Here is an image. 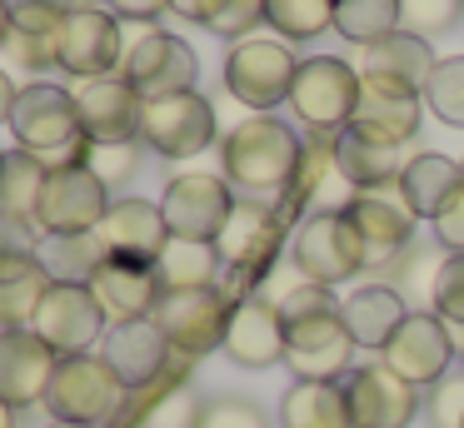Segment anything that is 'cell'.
Returning <instances> with one entry per match:
<instances>
[{"mask_svg":"<svg viewBox=\"0 0 464 428\" xmlns=\"http://www.w3.org/2000/svg\"><path fill=\"white\" fill-rule=\"evenodd\" d=\"M220 165H225V179L240 185L245 195H280V189L290 195L304 165V145L285 119L250 115L225 135Z\"/></svg>","mask_w":464,"mask_h":428,"instance_id":"cell-1","label":"cell"},{"mask_svg":"<svg viewBox=\"0 0 464 428\" xmlns=\"http://www.w3.org/2000/svg\"><path fill=\"white\" fill-rule=\"evenodd\" d=\"M11 135H15V149H31L45 169L85 165V149H91L81 115H75V95L61 85H45V80H35L15 95Z\"/></svg>","mask_w":464,"mask_h":428,"instance_id":"cell-2","label":"cell"},{"mask_svg":"<svg viewBox=\"0 0 464 428\" xmlns=\"http://www.w3.org/2000/svg\"><path fill=\"white\" fill-rule=\"evenodd\" d=\"M125 394H130V388L115 378V368L105 364L101 354H71V358H61V368H55L45 408H51L55 423L101 428V423H111V418L121 414Z\"/></svg>","mask_w":464,"mask_h":428,"instance_id":"cell-3","label":"cell"},{"mask_svg":"<svg viewBox=\"0 0 464 428\" xmlns=\"http://www.w3.org/2000/svg\"><path fill=\"white\" fill-rule=\"evenodd\" d=\"M354 105H360V70L350 60L334 55L300 60L290 85V109L300 125H310L314 135H340V129H350Z\"/></svg>","mask_w":464,"mask_h":428,"instance_id":"cell-4","label":"cell"},{"mask_svg":"<svg viewBox=\"0 0 464 428\" xmlns=\"http://www.w3.org/2000/svg\"><path fill=\"white\" fill-rule=\"evenodd\" d=\"M295 70H300V60L290 55V45H285V40L250 35V40H235L230 55H225V90H230L245 109L270 115L275 105H285V100H290Z\"/></svg>","mask_w":464,"mask_h":428,"instance_id":"cell-5","label":"cell"},{"mask_svg":"<svg viewBox=\"0 0 464 428\" xmlns=\"http://www.w3.org/2000/svg\"><path fill=\"white\" fill-rule=\"evenodd\" d=\"M125 60V30L115 10L101 5H75L65 15V25L55 30V70L75 80H101V75H121Z\"/></svg>","mask_w":464,"mask_h":428,"instance_id":"cell-6","label":"cell"},{"mask_svg":"<svg viewBox=\"0 0 464 428\" xmlns=\"http://www.w3.org/2000/svg\"><path fill=\"white\" fill-rule=\"evenodd\" d=\"M230 294L220 284L210 289H165L160 304H155V324L170 338L175 354H210V348H225V328H230Z\"/></svg>","mask_w":464,"mask_h":428,"instance_id":"cell-7","label":"cell"},{"mask_svg":"<svg viewBox=\"0 0 464 428\" xmlns=\"http://www.w3.org/2000/svg\"><path fill=\"white\" fill-rule=\"evenodd\" d=\"M295 269H300L310 284H344L364 269V239L350 224L344 209H320L300 224L295 234Z\"/></svg>","mask_w":464,"mask_h":428,"instance_id":"cell-8","label":"cell"},{"mask_svg":"<svg viewBox=\"0 0 464 428\" xmlns=\"http://www.w3.org/2000/svg\"><path fill=\"white\" fill-rule=\"evenodd\" d=\"M285 364L295 368V378L340 384L354 368V338H350V328H344L340 309L285 319Z\"/></svg>","mask_w":464,"mask_h":428,"instance_id":"cell-9","label":"cell"},{"mask_svg":"<svg viewBox=\"0 0 464 428\" xmlns=\"http://www.w3.org/2000/svg\"><path fill=\"white\" fill-rule=\"evenodd\" d=\"M121 75L130 80L145 100L185 95V90H195L200 60H195V50L185 45L180 35H170V30H160V25H145L135 40H125Z\"/></svg>","mask_w":464,"mask_h":428,"instance_id":"cell-10","label":"cell"},{"mask_svg":"<svg viewBox=\"0 0 464 428\" xmlns=\"http://www.w3.org/2000/svg\"><path fill=\"white\" fill-rule=\"evenodd\" d=\"M210 139H215V105L200 90L145 100V119H140L145 149H155L165 159H190L200 149H210Z\"/></svg>","mask_w":464,"mask_h":428,"instance_id":"cell-11","label":"cell"},{"mask_svg":"<svg viewBox=\"0 0 464 428\" xmlns=\"http://www.w3.org/2000/svg\"><path fill=\"white\" fill-rule=\"evenodd\" d=\"M111 189L91 175V165H61L45 175V195L35 209L41 234H95V224L111 209Z\"/></svg>","mask_w":464,"mask_h":428,"instance_id":"cell-12","label":"cell"},{"mask_svg":"<svg viewBox=\"0 0 464 428\" xmlns=\"http://www.w3.org/2000/svg\"><path fill=\"white\" fill-rule=\"evenodd\" d=\"M344 404H350V428H410L424 414V394L384 364L350 368Z\"/></svg>","mask_w":464,"mask_h":428,"instance_id":"cell-13","label":"cell"},{"mask_svg":"<svg viewBox=\"0 0 464 428\" xmlns=\"http://www.w3.org/2000/svg\"><path fill=\"white\" fill-rule=\"evenodd\" d=\"M454 358H459V354H454L450 324H444L434 309H410V319L400 324V334L384 344L380 364L394 368L404 384L430 388V384H440V378L454 368Z\"/></svg>","mask_w":464,"mask_h":428,"instance_id":"cell-14","label":"cell"},{"mask_svg":"<svg viewBox=\"0 0 464 428\" xmlns=\"http://www.w3.org/2000/svg\"><path fill=\"white\" fill-rule=\"evenodd\" d=\"M75 95V115L91 145H130L140 139V119H145V95L130 85L125 75H101V80H81Z\"/></svg>","mask_w":464,"mask_h":428,"instance_id":"cell-15","label":"cell"},{"mask_svg":"<svg viewBox=\"0 0 464 428\" xmlns=\"http://www.w3.org/2000/svg\"><path fill=\"white\" fill-rule=\"evenodd\" d=\"M235 209V195H230V179L220 175H175L160 195V214L170 224L175 239H220L225 219Z\"/></svg>","mask_w":464,"mask_h":428,"instance_id":"cell-16","label":"cell"},{"mask_svg":"<svg viewBox=\"0 0 464 428\" xmlns=\"http://www.w3.org/2000/svg\"><path fill=\"white\" fill-rule=\"evenodd\" d=\"M61 354L35 328H0V398L11 408H35L51 394Z\"/></svg>","mask_w":464,"mask_h":428,"instance_id":"cell-17","label":"cell"},{"mask_svg":"<svg viewBox=\"0 0 464 428\" xmlns=\"http://www.w3.org/2000/svg\"><path fill=\"white\" fill-rule=\"evenodd\" d=\"M31 328L61 358H71V354H91V344L105 334V314L95 304L91 284H51V294L41 299V314H35Z\"/></svg>","mask_w":464,"mask_h":428,"instance_id":"cell-18","label":"cell"},{"mask_svg":"<svg viewBox=\"0 0 464 428\" xmlns=\"http://www.w3.org/2000/svg\"><path fill=\"white\" fill-rule=\"evenodd\" d=\"M215 249H220L225 269H230L235 279L265 274V264H270L275 249H280V214H275L270 204H260V199H235Z\"/></svg>","mask_w":464,"mask_h":428,"instance_id":"cell-19","label":"cell"},{"mask_svg":"<svg viewBox=\"0 0 464 428\" xmlns=\"http://www.w3.org/2000/svg\"><path fill=\"white\" fill-rule=\"evenodd\" d=\"M105 259H135V264H155L160 249L170 244V224H165L160 204L150 199H115L105 219L95 224Z\"/></svg>","mask_w":464,"mask_h":428,"instance_id":"cell-20","label":"cell"},{"mask_svg":"<svg viewBox=\"0 0 464 428\" xmlns=\"http://www.w3.org/2000/svg\"><path fill=\"white\" fill-rule=\"evenodd\" d=\"M424 95L404 85H384V80H360V105L350 115V129L374 145H410L420 129Z\"/></svg>","mask_w":464,"mask_h":428,"instance_id":"cell-21","label":"cell"},{"mask_svg":"<svg viewBox=\"0 0 464 428\" xmlns=\"http://www.w3.org/2000/svg\"><path fill=\"white\" fill-rule=\"evenodd\" d=\"M225 354L240 368L285 364V314H280V304H270V299H260V294L235 299L230 328H225Z\"/></svg>","mask_w":464,"mask_h":428,"instance_id":"cell-22","label":"cell"},{"mask_svg":"<svg viewBox=\"0 0 464 428\" xmlns=\"http://www.w3.org/2000/svg\"><path fill=\"white\" fill-rule=\"evenodd\" d=\"M101 358L115 368V378H121V384L135 394V388H150L155 378H165V368H170V338L160 334V324H155V319L111 324Z\"/></svg>","mask_w":464,"mask_h":428,"instance_id":"cell-23","label":"cell"},{"mask_svg":"<svg viewBox=\"0 0 464 428\" xmlns=\"http://www.w3.org/2000/svg\"><path fill=\"white\" fill-rule=\"evenodd\" d=\"M91 294L101 304V314L111 324H130V319H150L160 304V279L155 264H135V259H101V269L91 274Z\"/></svg>","mask_w":464,"mask_h":428,"instance_id":"cell-24","label":"cell"},{"mask_svg":"<svg viewBox=\"0 0 464 428\" xmlns=\"http://www.w3.org/2000/svg\"><path fill=\"white\" fill-rule=\"evenodd\" d=\"M434 50L424 35H410V30H394V35L374 40V45H360V80H384V85H404V90H420L430 85L434 75Z\"/></svg>","mask_w":464,"mask_h":428,"instance_id":"cell-25","label":"cell"},{"mask_svg":"<svg viewBox=\"0 0 464 428\" xmlns=\"http://www.w3.org/2000/svg\"><path fill=\"white\" fill-rule=\"evenodd\" d=\"M344 214H350V224L360 229V239H364V269L400 259L414 239V214L404 204L380 199V195H354L350 204H344Z\"/></svg>","mask_w":464,"mask_h":428,"instance_id":"cell-26","label":"cell"},{"mask_svg":"<svg viewBox=\"0 0 464 428\" xmlns=\"http://www.w3.org/2000/svg\"><path fill=\"white\" fill-rule=\"evenodd\" d=\"M340 319H344V328H350L354 348L384 354V344L400 334V324L410 319V309H404V299L394 294V289L364 284V289H354L350 299H340Z\"/></svg>","mask_w":464,"mask_h":428,"instance_id":"cell-27","label":"cell"},{"mask_svg":"<svg viewBox=\"0 0 464 428\" xmlns=\"http://www.w3.org/2000/svg\"><path fill=\"white\" fill-rule=\"evenodd\" d=\"M404 145H374V139L354 135V129H340L334 135V169L350 179L360 195H380L384 185H400L404 175Z\"/></svg>","mask_w":464,"mask_h":428,"instance_id":"cell-28","label":"cell"},{"mask_svg":"<svg viewBox=\"0 0 464 428\" xmlns=\"http://www.w3.org/2000/svg\"><path fill=\"white\" fill-rule=\"evenodd\" d=\"M51 269L41 264V254L0 259V328H31L41 314V299L51 294Z\"/></svg>","mask_w":464,"mask_h":428,"instance_id":"cell-29","label":"cell"},{"mask_svg":"<svg viewBox=\"0 0 464 428\" xmlns=\"http://www.w3.org/2000/svg\"><path fill=\"white\" fill-rule=\"evenodd\" d=\"M459 179H464L459 159H444V155H434V149H424V155H414L400 175V204L410 209L414 219H434L444 199L459 189Z\"/></svg>","mask_w":464,"mask_h":428,"instance_id":"cell-30","label":"cell"},{"mask_svg":"<svg viewBox=\"0 0 464 428\" xmlns=\"http://www.w3.org/2000/svg\"><path fill=\"white\" fill-rule=\"evenodd\" d=\"M285 428H350V404L344 384H320V378H295L280 398Z\"/></svg>","mask_w":464,"mask_h":428,"instance_id":"cell-31","label":"cell"},{"mask_svg":"<svg viewBox=\"0 0 464 428\" xmlns=\"http://www.w3.org/2000/svg\"><path fill=\"white\" fill-rule=\"evenodd\" d=\"M220 269H225V259L210 239H175L170 234V244L155 259L160 289H210L220 279Z\"/></svg>","mask_w":464,"mask_h":428,"instance_id":"cell-32","label":"cell"},{"mask_svg":"<svg viewBox=\"0 0 464 428\" xmlns=\"http://www.w3.org/2000/svg\"><path fill=\"white\" fill-rule=\"evenodd\" d=\"M45 175L51 169L31 149H5V159H0V214L31 219L35 224V209H41V195H45Z\"/></svg>","mask_w":464,"mask_h":428,"instance_id":"cell-33","label":"cell"},{"mask_svg":"<svg viewBox=\"0 0 464 428\" xmlns=\"http://www.w3.org/2000/svg\"><path fill=\"white\" fill-rule=\"evenodd\" d=\"M101 259H105V249L95 234H45L41 239V264L51 269L55 284H91Z\"/></svg>","mask_w":464,"mask_h":428,"instance_id":"cell-34","label":"cell"},{"mask_svg":"<svg viewBox=\"0 0 464 428\" xmlns=\"http://www.w3.org/2000/svg\"><path fill=\"white\" fill-rule=\"evenodd\" d=\"M404 25V0H334V30L354 45L394 35Z\"/></svg>","mask_w":464,"mask_h":428,"instance_id":"cell-35","label":"cell"},{"mask_svg":"<svg viewBox=\"0 0 464 428\" xmlns=\"http://www.w3.org/2000/svg\"><path fill=\"white\" fill-rule=\"evenodd\" d=\"M265 25L285 40H314L334 25V0H265Z\"/></svg>","mask_w":464,"mask_h":428,"instance_id":"cell-36","label":"cell"},{"mask_svg":"<svg viewBox=\"0 0 464 428\" xmlns=\"http://www.w3.org/2000/svg\"><path fill=\"white\" fill-rule=\"evenodd\" d=\"M424 105L444 119V125L464 129V55H450L434 65L430 85H424Z\"/></svg>","mask_w":464,"mask_h":428,"instance_id":"cell-37","label":"cell"},{"mask_svg":"<svg viewBox=\"0 0 464 428\" xmlns=\"http://www.w3.org/2000/svg\"><path fill=\"white\" fill-rule=\"evenodd\" d=\"M200 398H195L190 384H170L160 398H150V408H145L140 428H195L200 423Z\"/></svg>","mask_w":464,"mask_h":428,"instance_id":"cell-38","label":"cell"},{"mask_svg":"<svg viewBox=\"0 0 464 428\" xmlns=\"http://www.w3.org/2000/svg\"><path fill=\"white\" fill-rule=\"evenodd\" d=\"M430 309L444 324H464V254H444L434 269V289H430Z\"/></svg>","mask_w":464,"mask_h":428,"instance_id":"cell-39","label":"cell"},{"mask_svg":"<svg viewBox=\"0 0 464 428\" xmlns=\"http://www.w3.org/2000/svg\"><path fill=\"white\" fill-rule=\"evenodd\" d=\"M424 418L430 428H464V368H450L440 384L424 388Z\"/></svg>","mask_w":464,"mask_h":428,"instance_id":"cell-40","label":"cell"},{"mask_svg":"<svg viewBox=\"0 0 464 428\" xmlns=\"http://www.w3.org/2000/svg\"><path fill=\"white\" fill-rule=\"evenodd\" d=\"M85 165H91V175L101 179L105 189L125 185V179L140 169V139H130V145H91L85 149Z\"/></svg>","mask_w":464,"mask_h":428,"instance_id":"cell-41","label":"cell"},{"mask_svg":"<svg viewBox=\"0 0 464 428\" xmlns=\"http://www.w3.org/2000/svg\"><path fill=\"white\" fill-rule=\"evenodd\" d=\"M11 5V30L21 35H55L71 15V0H5Z\"/></svg>","mask_w":464,"mask_h":428,"instance_id":"cell-42","label":"cell"},{"mask_svg":"<svg viewBox=\"0 0 464 428\" xmlns=\"http://www.w3.org/2000/svg\"><path fill=\"white\" fill-rule=\"evenodd\" d=\"M464 0H404V25L410 35H440V30H450L454 20H459Z\"/></svg>","mask_w":464,"mask_h":428,"instance_id":"cell-43","label":"cell"},{"mask_svg":"<svg viewBox=\"0 0 464 428\" xmlns=\"http://www.w3.org/2000/svg\"><path fill=\"white\" fill-rule=\"evenodd\" d=\"M195 428H265V414L250 398H210Z\"/></svg>","mask_w":464,"mask_h":428,"instance_id":"cell-44","label":"cell"},{"mask_svg":"<svg viewBox=\"0 0 464 428\" xmlns=\"http://www.w3.org/2000/svg\"><path fill=\"white\" fill-rule=\"evenodd\" d=\"M260 20H265V0H225V10L210 20V30L225 40H250Z\"/></svg>","mask_w":464,"mask_h":428,"instance_id":"cell-45","label":"cell"},{"mask_svg":"<svg viewBox=\"0 0 464 428\" xmlns=\"http://www.w3.org/2000/svg\"><path fill=\"white\" fill-rule=\"evenodd\" d=\"M430 224H434V239H440L450 254H464V179H459V189L440 204V214H434Z\"/></svg>","mask_w":464,"mask_h":428,"instance_id":"cell-46","label":"cell"},{"mask_svg":"<svg viewBox=\"0 0 464 428\" xmlns=\"http://www.w3.org/2000/svg\"><path fill=\"white\" fill-rule=\"evenodd\" d=\"M5 50H11V60L21 70H51L55 65V35H21V30H11Z\"/></svg>","mask_w":464,"mask_h":428,"instance_id":"cell-47","label":"cell"},{"mask_svg":"<svg viewBox=\"0 0 464 428\" xmlns=\"http://www.w3.org/2000/svg\"><path fill=\"white\" fill-rule=\"evenodd\" d=\"M41 229L31 219H11L0 214V259H21V254H41Z\"/></svg>","mask_w":464,"mask_h":428,"instance_id":"cell-48","label":"cell"},{"mask_svg":"<svg viewBox=\"0 0 464 428\" xmlns=\"http://www.w3.org/2000/svg\"><path fill=\"white\" fill-rule=\"evenodd\" d=\"M111 10L121 20H135V25H155L170 10V0H111Z\"/></svg>","mask_w":464,"mask_h":428,"instance_id":"cell-49","label":"cell"},{"mask_svg":"<svg viewBox=\"0 0 464 428\" xmlns=\"http://www.w3.org/2000/svg\"><path fill=\"white\" fill-rule=\"evenodd\" d=\"M170 10H175L180 20H195V25H210V20L225 10V0H170Z\"/></svg>","mask_w":464,"mask_h":428,"instance_id":"cell-50","label":"cell"},{"mask_svg":"<svg viewBox=\"0 0 464 428\" xmlns=\"http://www.w3.org/2000/svg\"><path fill=\"white\" fill-rule=\"evenodd\" d=\"M15 95H21V90H15V80L5 75V70H0V125H11V109H15Z\"/></svg>","mask_w":464,"mask_h":428,"instance_id":"cell-51","label":"cell"},{"mask_svg":"<svg viewBox=\"0 0 464 428\" xmlns=\"http://www.w3.org/2000/svg\"><path fill=\"white\" fill-rule=\"evenodd\" d=\"M5 40H11V5L0 0V50H5Z\"/></svg>","mask_w":464,"mask_h":428,"instance_id":"cell-52","label":"cell"},{"mask_svg":"<svg viewBox=\"0 0 464 428\" xmlns=\"http://www.w3.org/2000/svg\"><path fill=\"white\" fill-rule=\"evenodd\" d=\"M0 428H15V408L5 404V398H0Z\"/></svg>","mask_w":464,"mask_h":428,"instance_id":"cell-53","label":"cell"},{"mask_svg":"<svg viewBox=\"0 0 464 428\" xmlns=\"http://www.w3.org/2000/svg\"><path fill=\"white\" fill-rule=\"evenodd\" d=\"M450 338H454V354L464 358V324H450Z\"/></svg>","mask_w":464,"mask_h":428,"instance_id":"cell-54","label":"cell"},{"mask_svg":"<svg viewBox=\"0 0 464 428\" xmlns=\"http://www.w3.org/2000/svg\"><path fill=\"white\" fill-rule=\"evenodd\" d=\"M51 428H91V423H51Z\"/></svg>","mask_w":464,"mask_h":428,"instance_id":"cell-55","label":"cell"},{"mask_svg":"<svg viewBox=\"0 0 464 428\" xmlns=\"http://www.w3.org/2000/svg\"><path fill=\"white\" fill-rule=\"evenodd\" d=\"M81 5H101V0H81Z\"/></svg>","mask_w":464,"mask_h":428,"instance_id":"cell-56","label":"cell"},{"mask_svg":"<svg viewBox=\"0 0 464 428\" xmlns=\"http://www.w3.org/2000/svg\"><path fill=\"white\" fill-rule=\"evenodd\" d=\"M0 159H5V149H0Z\"/></svg>","mask_w":464,"mask_h":428,"instance_id":"cell-57","label":"cell"}]
</instances>
